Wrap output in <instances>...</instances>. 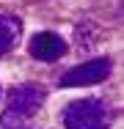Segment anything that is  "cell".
Listing matches in <instances>:
<instances>
[{
  "label": "cell",
  "mask_w": 124,
  "mask_h": 129,
  "mask_svg": "<svg viewBox=\"0 0 124 129\" xmlns=\"http://www.w3.org/2000/svg\"><path fill=\"white\" fill-rule=\"evenodd\" d=\"M47 91L36 82H25L8 91V110L0 115V129H17L28 115H33L44 104Z\"/></svg>",
  "instance_id": "cell-1"
},
{
  "label": "cell",
  "mask_w": 124,
  "mask_h": 129,
  "mask_svg": "<svg viewBox=\"0 0 124 129\" xmlns=\"http://www.w3.org/2000/svg\"><path fill=\"white\" fill-rule=\"evenodd\" d=\"M110 110L99 99H77L64 110V126L66 129H108Z\"/></svg>",
  "instance_id": "cell-2"
},
{
  "label": "cell",
  "mask_w": 124,
  "mask_h": 129,
  "mask_svg": "<svg viewBox=\"0 0 124 129\" xmlns=\"http://www.w3.org/2000/svg\"><path fill=\"white\" fill-rule=\"evenodd\" d=\"M113 63L110 58H94V60H86L80 66L69 69L64 77H61V88H74V85H94V82H102V80L110 74Z\"/></svg>",
  "instance_id": "cell-3"
},
{
  "label": "cell",
  "mask_w": 124,
  "mask_h": 129,
  "mask_svg": "<svg viewBox=\"0 0 124 129\" xmlns=\"http://www.w3.org/2000/svg\"><path fill=\"white\" fill-rule=\"evenodd\" d=\"M28 52L36 58V60H58L64 52H66V41L52 33V30H42L36 36H30V44H28Z\"/></svg>",
  "instance_id": "cell-4"
},
{
  "label": "cell",
  "mask_w": 124,
  "mask_h": 129,
  "mask_svg": "<svg viewBox=\"0 0 124 129\" xmlns=\"http://www.w3.org/2000/svg\"><path fill=\"white\" fill-rule=\"evenodd\" d=\"M19 19H14V17H6V14H0V55H6V52H11L17 47V39H19Z\"/></svg>",
  "instance_id": "cell-5"
}]
</instances>
